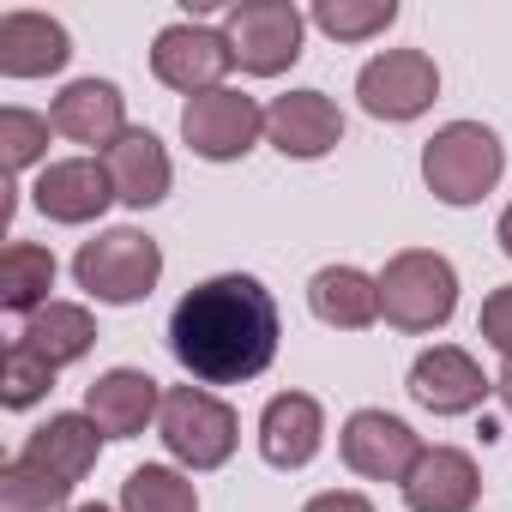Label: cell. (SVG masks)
Returning <instances> with one entry per match:
<instances>
[{"label": "cell", "mask_w": 512, "mask_h": 512, "mask_svg": "<svg viewBox=\"0 0 512 512\" xmlns=\"http://www.w3.org/2000/svg\"><path fill=\"white\" fill-rule=\"evenodd\" d=\"M284 320L260 278L217 272L193 284L169 314V356L187 368L193 386H247L278 356Z\"/></svg>", "instance_id": "1"}, {"label": "cell", "mask_w": 512, "mask_h": 512, "mask_svg": "<svg viewBox=\"0 0 512 512\" xmlns=\"http://www.w3.org/2000/svg\"><path fill=\"white\" fill-rule=\"evenodd\" d=\"M73 278H79V290H85L91 302H103V308H133V302H145V296L157 290V278H163V247H157L145 229H133V223L97 229V235L73 253Z\"/></svg>", "instance_id": "2"}, {"label": "cell", "mask_w": 512, "mask_h": 512, "mask_svg": "<svg viewBox=\"0 0 512 512\" xmlns=\"http://www.w3.org/2000/svg\"><path fill=\"white\" fill-rule=\"evenodd\" d=\"M452 314H458V272L446 253H434V247L392 253L380 272V320L422 338V332H440Z\"/></svg>", "instance_id": "3"}, {"label": "cell", "mask_w": 512, "mask_h": 512, "mask_svg": "<svg viewBox=\"0 0 512 512\" xmlns=\"http://www.w3.org/2000/svg\"><path fill=\"white\" fill-rule=\"evenodd\" d=\"M506 175V145L482 121H446L422 145V181L440 205H476L500 187Z\"/></svg>", "instance_id": "4"}, {"label": "cell", "mask_w": 512, "mask_h": 512, "mask_svg": "<svg viewBox=\"0 0 512 512\" xmlns=\"http://www.w3.org/2000/svg\"><path fill=\"white\" fill-rule=\"evenodd\" d=\"M157 434L169 446L175 464L187 470H223L241 446V416L211 392V386H169L163 410H157Z\"/></svg>", "instance_id": "5"}, {"label": "cell", "mask_w": 512, "mask_h": 512, "mask_svg": "<svg viewBox=\"0 0 512 512\" xmlns=\"http://www.w3.org/2000/svg\"><path fill=\"white\" fill-rule=\"evenodd\" d=\"M223 37L241 73L253 79H278L302 61V37H308V13L296 0H235L223 13Z\"/></svg>", "instance_id": "6"}, {"label": "cell", "mask_w": 512, "mask_h": 512, "mask_svg": "<svg viewBox=\"0 0 512 512\" xmlns=\"http://www.w3.org/2000/svg\"><path fill=\"white\" fill-rule=\"evenodd\" d=\"M260 133H266L260 97H247L235 85L205 91V97H187V109H181V139L205 163H241L253 145H260Z\"/></svg>", "instance_id": "7"}, {"label": "cell", "mask_w": 512, "mask_h": 512, "mask_svg": "<svg viewBox=\"0 0 512 512\" xmlns=\"http://www.w3.org/2000/svg\"><path fill=\"white\" fill-rule=\"evenodd\" d=\"M235 67L229 55V37L223 25H199V19H175L157 31L151 43V79L181 91V97H205V91H223V73Z\"/></svg>", "instance_id": "8"}, {"label": "cell", "mask_w": 512, "mask_h": 512, "mask_svg": "<svg viewBox=\"0 0 512 512\" xmlns=\"http://www.w3.org/2000/svg\"><path fill=\"white\" fill-rule=\"evenodd\" d=\"M440 97V67L422 49H386L356 73V103L374 121H416Z\"/></svg>", "instance_id": "9"}, {"label": "cell", "mask_w": 512, "mask_h": 512, "mask_svg": "<svg viewBox=\"0 0 512 512\" xmlns=\"http://www.w3.org/2000/svg\"><path fill=\"white\" fill-rule=\"evenodd\" d=\"M338 452L368 482H404L410 464L422 458V434L404 416H392V410H356L338 428Z\"/></svg>", "instance_id": "10"}, {"label": "cell", "mask_w": 512, "mask_h": 512, "mask_svg": "<svg viewBox=\"0 0 512 512\" xmlns=\"http://www.w3.org/2000/svg\"><path fill=\"white\" fill-rule=\"evenodd\" d=\"M428 416H470V410H482V398L494 392V380L476 368V356L470 350H458V344H434V350H422L416 362H410V386H404Z\"/></svg>", "instance_id": "11"}, {"label": "cell", "mask_w": 512, "mask_h": 512, "mask_svg": "<svg viewBox=\"0 0 512 512\" xmlns=\"http://www.w3.org/2000/svg\"><path fill=\"white\" fill-rule=\"evenodd\" d=\"M266 139L296 163H320L344 145V109L326 91H284L266 109Z\"/></svg>", "instance_id": "12"}, {"label": "cell", "mask_w": 512, "mask_h": 512, "mask_svg": "<svg viewBox=\"0 0 512 512\" xmlns=\"http://www.w3.org/2000/svg\"><path fill=\"white\" fill-rule=\"evenodd\" d=\"M31 199L49 223H97L115 205V181H109L103 157H61L37 175Z\"/></svg>", "instance_id": "13"}, {"label": "cell", "mask_w": 512, "mask_h": 512, "mask_svg": "<svg viewBox=\"0 0 512 512\" xmlns=\"http://www.w3.org/2000/svg\"><path fill=\"white\" fill-rule=\"evenodd\" d=\"M326 446V410L314 392H278L260 410V458L272 470H308Z\"/></svg>", "instance_id": "14"}, {"label": "cell", "mask_w": 512, "mask_h": 512, "mask_svg": "<svg viewBox=\"0 0 512 512\" xmlns=\"http://www.w3.org/2000/svg\"><path fill=\"white\" fill-rule=\"evenodd\" d=\"M398 488L410 512H470L482 494V470L464 446H422V458Z\"/></svg>", "instance_id": "15"}, {"label": "cell", "mask_w": 512, "mask_h": 512, "mask_svg": "<svg viewBox=\"0 0 512 512\" xmlns=\"http://www.w3.org/2000/svg\"><path fill=\"white\" fill-rule=\"evenodd\" d=\"M157 410H163V386L145 368H109L85 386V416L103 428V440L145 434V422H157Z\"/></svg>", "instance_id": "16"}, {"label": "cell", "mask_w": 512, "mask_h": 512, "mask_svg": "<svg viewBox=\"0 0 512 512\" xmlns=\"http://www.w3.org/2000/svg\"><path fill=\"white\" fill-rule=\"evenodd\" d=\"M55 133L73 139V145H91V151H109L121 133H127V97L115 79H73L55 109H49Z\"/></svg>", "instance_id": "17"}, {"label": "cell", "mask_w": 512, "mask_h": 512, "mask_svg": "<svg viewBox=\"0 0 512 512\" xmlns=\"http://www.w3.org/2000/svg\"><path fill=\"white\" fill-rule=\"evenodd\" d=\"M103 163H109L115 199L133 205V211L163 205L169 187H175V163H169V151H163V139H157L151 127H127V133L103 151Z\"/></svg>", "instance_id": "18"}, {"label": "cell", "mask_w": 512, "mask_h": 512, "mask_svg": "<svg viewBox=\"0 0 512 512\" xmlns=\"http://www.w3.org/2000/svg\"><path fill=\"white\" fill-rule=\"evenodd\" d=\"M19 458L79 488V482L97 470V458H103V428H97L85 410H61V416H49L43 428H31V440L19 446Z\"/></svg>", "instance_id": "19"}, {"label": "cell", "mask_w": 512, "mask_h": 512, "mask_svg": "<svg viewBox=\"0 0 512 512\" xmlns=\"http://www.w3.org/2000/svg\"><path fill=\"white\" fill-rule=\"evenodd\" d=\"M67 61H73V37H67L61 19L31 13V7L0 19V73L7 79H49Z\"/></svg>", "instance_id": "20"}, {"label": "cell", "mask_w": 512, "mask_h": 512, "mask_svg": "<svg viewBox=\"0 0 512 512\" xmlns=\"http://www.w3.org/2000/svg\"><path fill=\"white\" fill-rule=\"evenodd\" d=\"M308 308L332 332H368L380 320V278H368L362 266H320L308 278Z\"/></svg>", "instance_id": "21"}, {"label": "cell", "mask_w": 512, "mask_h": 512, "mask_svg": "<svg viewBox=\"0 0 512 512\" xmlns=\"http://www.w3.org/2000/svg\"><path fill=\"white\" fill-rule=\"evenodd\" d=\"M13 344H25L31 356H43V362L61 374L67 362H85V356H91L97 320H91V308H79V302H49L43 314L25 320V332H19Z\"/></svg>", "instance_id": "22"}, {"label": "cell", "mask_w": 512, "mask_h": 512, "mask_svg": "<svg viewBox=\"0 0 512 512\" xmlns=\"http://www.w3.org/2000/svg\"><path fill=\"white\" fill-rule=\"evenodd\" d=\"M55 253L49 247H37V241H7V253H0V308L7 314H43L55 296Z\"/></svg>", "instance_id": "23"}, {"label": "cell", "mask_w": 512, "mask_h": 512, "mask_svg": "<svg viewBox=\"0 0 512 512\" xmlns=\"http://www.w3.org/2000/svg\"><path fill=\"white\" fill-rule=\"evenodd\" d=\"M121 512H199V488L175 464H139L121 482Z\"/></svg>", "instance_id": "24"}, {"label": "cell", "mask_w": 512, "mask_h": 512, "mask_svg": "<svg viewBox=\"0 0 512 512\" xmlns=\"http://www.w3.org/2000/svg\"><path fill=\"white\" fill-rule=\"evenodd\" d=\"M73 482L25 464V458H7L0 464V512H73Z\"/></svg>", "instance_id": "25"}, {"label": "cell", "mask_w": 512, "mask_h": 512, "mask_svg": "<svg viewBox=\"0 0 512 512\" xmlns=\"http://www.w3.org/2000/svg\"><path fill=\"white\" fill-rule=\"evenodd\" d=\"M332 43H368L398 25V0H314L308 13Z\"/></svg>", "instance_id": "26"}, {"label": "cell", "mask_w": 512, "mask_h": 512, "mask_svg": "<svg viewBox=\"0 0 512 512\" xmlns=\"http://www.w3.org/2000/svg\"><path fill=\"white\" fill-rule=\"evenodd\" d=\"M49 133L55 121L37 115V109H0V157H7V175H25V169H49Z\"/></svg>", "instance_id": "27"}, {"label": "cell", "mask_w": 512, "mask_h": 512, "mask_svg": "<svg viewBox=\"0 0 512 512\" xmlns=\"http://www.w3.org/2000/svg\"><path fill=\"white\" fill-rule=\"evenodd\" d=\"M49 392H55V368L43 356H31L25 344H13L7 362H0V404H7V410H31Z\"/></svg>", "instance_id": "28"}, {"label": "cell", "mask_w": 512, "mask_h": 512, "mask_svg": "<svg viewBox=\"0 0 512 512\" xmlns=\"http://www.w3.org/2000/svg\"><path fill=\"white\" fill-rule=\"evenodd\" d=\"M476 332H482V344H488V350H500V356L512 362V284H500V290H488V296H482Z\"/></svg>", "instance_id": "29"}, {"label": "cell", "mask_w": 512, "mask_h": 512, "mask_svg": "<svg viewBox=\"0 0 512 512\" xmlns=\"http://www.w3.org/2000/svg\"><path fill=\"white\" fill-rule=\"evenodd\" d=\"M302 512H374V500L356 494V488H326V494H314Z\"/></svg>", "instance_id": "30"}, {"label": "cell", "mask_w": 512, "mask_h": 512, "mask_svg": "<svg viewBox=\"0 0 512 512\" xmlns=\"http://www.w3.org/2000/svg\"><path fill=\"white\" fill-rule=\"evenodd\" d=\"M494 241H500V253H506V260H512V205L500 211V223H494Z\"/></svg>", "instance_id": "31"}, {"label": "cell", "mask_w": 512, "mask_h": 512, "mask_svg": "<svg viewBox=\"0 0 512 512\" xmlns=\"http://www.w3.org/2000/svg\"><path fill=\"white\" fill-rule=\"evenodd\" d=\"M494 392H500V404H506V410H512V362H506V368H500V380H494Z\"/></svg>", "instance_id": "32"}, {"label": "cell", "mask_w": 512, "mask_h": 512, "mask_svg": "<svg viewBox=\"0 0 512 512\" xmlns=\"http://www.w3.org/2000/svg\"><path fill=\"white\" fill-rule=\"evenodd\" d=\"M73 512H115V506H103V500H91V506H73Z\"/></svg>", "instance_id": "33"}]
</instances>
